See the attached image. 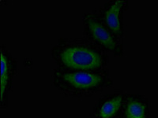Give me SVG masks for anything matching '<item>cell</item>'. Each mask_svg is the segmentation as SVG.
Returning a JSON list of instances; mask_svg holds the SVG:
<instances>
[{"instance_id":"6da1fadb","label":"cell","mask_w":158,"mask_h":118,"mask_svg":"<svg viewBox=\"0 0 158 118\" xmlns=\"http://www.w3.org/2000/svg\"><path fill=\"white\" fill-rule=\"evenodd\" d=\"M56 68L101 71L108 69V54L83 38H62L51 50Z\"/></svg>"},{"instance_id":"7a4b0ae2","label":"cell","mask_w":158,"mask_h":118,"mask_svg":"<svg viewBox=\"0 0 158 118\" xmlns=\"http://www.w3.org/2000/svg\"><path fill=\"white\" fill-rule=\"evenodd\" d=\"M52 84L61 95L68 98H89L113 86L108 69L101 71L70 70L55 68Z\"/></svg>"},{"instance_id":"3957f363","label":"cell","mask_w":158,"mask_h":118,"mask_svg":"<svg viewBox=\"0 0 158 118\" xmlns=\"http://www.w3.org/2000/svg\"><path fill=\"white\" fill-rule=\"evenodd\" d=\"M82 27L85 39L115 57H120L124 55L123 39L115 36L104 23L97 8L83 14Z\"/></svg>"},{"instance_id":"277c9868","label":"cell","mask_w":158,"mask_h":118,"mask_svg":"<svg viewBox=\"0 0 158 118\" xmlns=\"http://www.w3.org/2000/svg\"><path fill=\"white\" fill-rule=\"evenodd\" d=\"M129 6L128 0H109L101 7L97 8L98 14L108 29L119 39L125 35L123 14Z\"/></svg>"},{"instance_id":"5b68a950","label":"cell","mask_w":158,"mask_h":118,"mask_svg":"<svg viewBox=\"0 0 158 118\" xmlns=\"http://www.w3.org/2000/svg\"><path fill=\"white\" fill-rule=\"evenodd\" d=\"M18 70V61L6 46L1 45V77H0V103L1 109L8 105V96L12 88L13 81Z\"/></svg>"},{"instance_id":"8992f818","label":"cell","mask_w":158,"mask_h":118,"mask_svg":"<svg viewBox=\"0 0 158 118\" xmlns=\"http://www.w3.org/2000/svg\"><path fill=\"white\" fill-rule=\"evenodd\" d=\"M127 95L122 91L104 95L94 105L89 118H119Z\"/></svg>"},{"instance_id":"52a82bcc","label":"cell","mask_w":158,"mask_h":118,"mask_svg":"<svg viewBox=\"0 0 158 118\" xmlns=\"http://www.w3.org/2000/svg\"><path fill=\"white\" fill-rule=\"evenodd\" d=\"M119 118H149L147 100L139 95L127 94Z\"/></svg>"}]
</instances>
